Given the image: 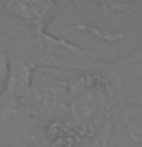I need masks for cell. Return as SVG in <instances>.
<instances>
[{"label":"cell","instance_id":"5","mask_svg":"<svg viewBox=\"0 0 142 147\" xmlns=\"http://www.w3.org/2000/svg\"><path fill=\"white\" fill-rule=\"evenodd\" d=\"M0 12L41 31L60 17V3L54 0H0Z\"/></svg>","mask_w":142,"mask_h":147},{"label":"cell","instance_id":"1","mask_svg":"<svg viewBox=\"0 0 142 147\" xmlns=\"http://www.w3.org/2000/svg\"><path fill=\"white\" fill-rule=\"evenodd\" d=\"M70 124L80 135L81 147H109L122 107L116 94L95 67L67 80Z\"/></svg>","mask_w":142,"mask_h":147},{"label":"cell","instance_id":"4","mask_svg":"<svg viewBox=\"0 0 142 147\" xmlns=\"http://www.w3.org/2000/svg\"><path fill=\"white\" fill-rule=\"evenodd\" d=\"M0 144L5 147H49L46 127L25 104L0 92Z\"/></svg>","mask_w":142,"mask_h":147},{"label":"cell","instance_id":"6","mask_svg":"<svg viewBox=\"0 0 142 147\" xmlns=\"http://www.w3.org/2000/svg\"><path fill=\"white\" fill-rule=\"evenodd\" d=\"M118 123L133 142L142 146V87L125 104Z\"/></svg>","mask_w":142,"mask_h":147},{"label":"cell","instance_id":"3","mask_svg":"<svg viewBox=\"0 0 142 147\" xmlns=\"http://www.w3.org/2000/svg\"><path fill=\"white\" fill-rule=\"evenodd\" d=\"M23 104L27 112L43 126L70 121L67 80H61L52 74L37 69L32 75L29 92Z\"/></svg>","mask_w":142,"mask_h":147},{"label":"cell","instance_id":"7","mask_svg":"<svg viewBox=\"0 0 142 147\" xmlns=\"http://www.w3.org/2000/svg\"><path fill=\"white\" fill-rule=\"evenodd\" d=\"M6 75H8V63H6V58H5L3 52L0 51V83H5L6 80Z\"/></svg>","mask_w":142,"mask_h":147},{"label":"cell","instance_id":"2","mask_svg":"<svg viewBox=\"0 0 142 147\" xmlns=\"http://www.w3.org/2000/svg\"><path fill=\"white\" fill-rule=\"evenodd\" d=\"M60 12L70 28L110 45L142 38V2L137 0H69ZM61 9V8H60Z\"/></svg>","mask_w":142,"mask_h":147},{"label":"cell","instance_id":"8","mask_svg":"<svg viewBox=\"0 0 142 147\" xmlns=\"http://www.w3.org/2000/svg\"><path fill=\"white\" fill-rule=\"evenodd\" d=\"M0 147H5V146H3V144H0Z\"/></svg>","mask_w":142,"mask_h":147},{"label":"cell","instance_id":"9","mask_svg":"<svg viewBox=\"0 0 142 147\" xmlns=\"http://www.w3.org/2000/svg\"><path fill=\"white\" fill-rule=\"evenodd\" d=\"M141 87H142V86H141Z\"/></svg>","mask_w":142,"mask_h":147}]
</instances>
